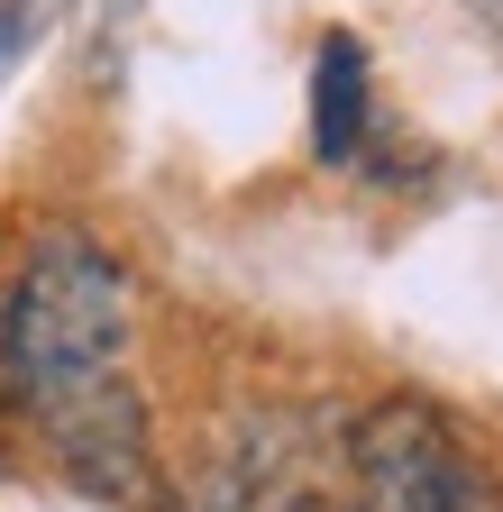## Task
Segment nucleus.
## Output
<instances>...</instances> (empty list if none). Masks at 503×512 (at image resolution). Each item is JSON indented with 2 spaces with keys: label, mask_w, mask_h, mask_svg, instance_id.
I'll return each instance as SVG.
<instances>
[{
  "label": "nucleus",
  "mask_w": 503,
  "mask_h": 512,
  "mask_svg": "<svg viewBox=\"0 0 503 512\" xmlns=\"http://www.w3.org/2000/svg\"><path fill=\"white\" fill-rule=\"evenodd\" d=\"M10 384L92 494L147 485V403L129 384V275L92 238H46L10 284Z\"/></svg>",
  "instance_id": "1"
},
{
  "label": "nucleus",
  "mask_w": 503,
  "mask_h": 512,
  "mask_svg": "<svg viewBox=\"0 0 503 512\" xmlns=\"http://www.w3.org/2000/svg\"><path fill=\"white\" fill-rule=\"evenodd\" d=\"M348 467L357 512H485V467L467 458L449 412H430L421 394L366 403L348 430Z\"/></svg>",
  "instance_id": "2"
},
{
  "label": "nucleus",
  "mask_w": 503,
  "mask_h": 512,
  "mask_svg": "<svg viewBox=\"0 0 503 512\" xmlns=\"http://www.w3.org/2000/svg\"><path fill=\"white\" fill-rule=\"evenodd\" d=\"M366 46L357 37H321V64H311V147H321L330 165H348L366 147Z\"/></svg>",
  "instance_id": "3"
},
{
  "label": "nucleus",
  "mask_w": 503,
  "mask_h": 512,
  "mask_svg": "<svg viewBox=\"0 0 503 512\" xmlns=\"http://www.w3.org/2000/svg\"><path fill=\"white\" fill-rule=\"evenodd\" d=\"M10 394L19 384H10V311H0V412H10Z\"/></svg>",
  "instance_id": "4"
},
{
  "label": "nucleus",
  "mask_w": 503,
  "mask_h": 512,
  "mask_svg": "<svg viewBox=\"0 0 503 512\" xmlns=\"http://www.w3.org/2000/svg\"><path fill=\"white\" fill-rule=\"evenodd\" d=\"M284 512H357V503H330V494H302V503H284Z\"/></svg>",
  "instance_id": "5"
}]
</instances>
